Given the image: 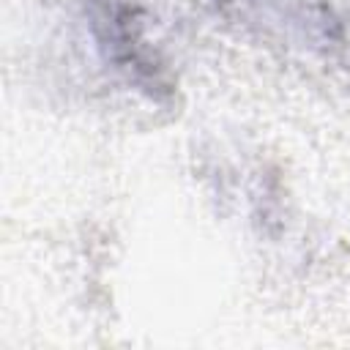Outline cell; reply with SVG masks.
<instances>
[{"mask_svg": "<svg viewBox=\"0 0 350 350\" xmlns=\"http://www.w3.org/2000/svg\"><path fill=\"white\" fill-rule=\"evenodd\" d=\"M221 8L287 46L331 55L345 44V19L320 0H221Z\"/></svg>", "mask_w": 350, "mask_h": 350, "instance_id": "obj_1", "label": "cell"}]
</instances>
